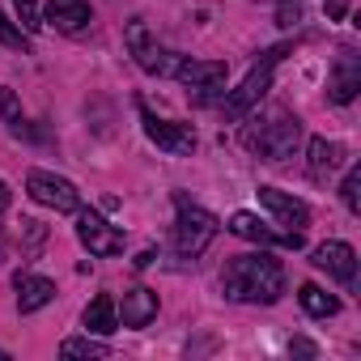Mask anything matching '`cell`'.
<instances>
[{"label":"cell","instance_id":"5bb4252c","mask_svg":"<svg viewBox=\"0 0 361 361\" xmlns=\"http://www.w3.org/2000/svg\"><path fill=\"white\" fill-rule=\"evenodd\" d=\"M43 22L64 30V35H77V30H85L94 22V9H90V0H47Z\"/></svg>","mask_w":361,"mask_h":361},{"label":"cell","instance_id":"f546056e","mask_svg":"<svg viewBox=\"0 0 361 361\" xmlns=\"http://www.w3.org/2000/svg\"><path fill=\"white\" fill-rule=\"evenodd\" d=\"M153 259H157V251H140V255H136V259H132V264H136V268H149V264H153Z\"/></svg>","mask_w":361,"mask_h":361},{"label":"cell","instance_id":"2e32d148","mask_svg":"<svg viewBox=\"0 0 361 361\" xmlns=\"http://www.w3.org/2000/svg\"><path fill=\"white\" fill-rule=\"evenodd\" d=\"M115 314H119L123 327H149L157 319V293L145 289V285H136V289L123 293V302L115 306Z\"/></svg>","mask_w":361,"mask_h":361},{"label":"cell","instance_id":"7a4b0ae2","mask_svg":"<svg viewBox=\"0 0 361 361\" xmlns=\"http://www.w3.org/2000/svg\"><path fill=\"white\" fill-rule=\"evenodd\" d=\"M298 145H302V119L289 115V111H281V106H272L264 115L255 111L243 123V149H251L259 161L281 166V161H289L298 153Z\"/></svg>","mask_w":361,"mask_h":361},{"label":"cell","instance_id":"cb8c5ba5","mask_svg":"<svg viewBox=\"0 0 361 361\" xmlns=\"http://www.w3.org/2000/svg\"><path fill=\"white\" fill-rule=\"evenodd\" d=\"M0 43H5V47H26V30L13 26L5 13H0Z\"/></svg>","mask_w":361,"mask_h":361},{"label":"cell","instance_id":"7c38bea8","mask_svg":"<svg viewBox=\"0 0 361 361\" xmlns=\"http://www.w3.org/2000/svg\"><path fill=\"white\" fill-rule=\"evenodd\" d=\"M259 204H264V209L272 213V221L285 226V230H306V226H310V209H306L298 196L281 192V188H259Z\"/></svg>","mask_w":361,"mask_h":361},{"label":"cell","instance_id":"d4e9b609","mask_svg":"<svg viewBox=\"0 0 361 361\" xmlns=\"http://www.w3.org/2000/svg\"><path fill=\"white\" fill-rule=\"evenodd\" d=\"M276 22L281 26H298L302 22V0H281V5H276Z\"/></svg>","mask_w":361,"mask_h":361},{"label":"cell","instance_id":"6da1fadb","mask_svg":"<svg viewBox=\"0 0 361 361\" xmlns=\"http://www.w3.org/2000/svg\"><path fill=\"white\" fill-rule=\"evenodd\" d=\"M221 289L230 302H247V306H272L285 293V268L272 251H251V255H234L221 272Z\"/></svg>","mask_w":361,"mask_h":361},{"label":"cell","instance_id":"30bf717a","mask_svg":"<svg viewBox=\"0 0 361 361\" xmlns=\"http://www.w3.org/2000/svg\"><path fill=\"white\" fill-rule=\"evenodd\" d=\"M230 234H238V238H247V243H259V247H289V251L302 247V230H272L268 221H259V217L247 213V209L230 217Z\"/></svg>","mask_w":361,"mask_h":361},{"label":"cell","instance_id":"f1b7e54d","mask_svg":"<svg viewBox=\"0 0 361 361\" xmlns=\"http://www.w3.org/2000/svg\"><path fill=\"white\" fill-rule=\"evenodd\" d=\"M289 348H293V353H298V357H314V353H319V348H314V344H310V340H293V344H289Z\"/></svg>","mask_w":361,"mask_h":361},{"label":"cell","instance_id":"5b68a950","mask_svg":"<svg viewBox=\"0 0 361 361\" xmlns=\"http://www.w3.org/2000/svg\"><path fill=\"white\" fill-rule=\"evenodd\" d=\"M123 43H128V51H132V60H136V68L140 73H149V77H174V56L149 35V26L140 22V18H132L128 22V30H123Z\"/></svg>","mask_w":361,"mask_h":361},{"label":"cell","instance_id":"83f0119b","mask_svg":"<svg viewBox=\"0 0 361 361\" xmlns=\"http://www.w3.org/2000/svg\"><path fill=\"white\" fill-rule=\"evenodd\" d=\"M9 204H13V192H9V183H5V178H0V217L9 213Z\"/></svg>","mask_w":361,"mask_h":361},{"label":"cell","instance_id":"9a60e30c","mask_svg":"<svg viewBox=\"0 0 361 361\" xmlns=\"http://www.w3.org/2000/svg\"><path fill=\"white\" fill-rule=\"evenodd\" d=\"M344 145L340 140H327V136H310V145H306V174L314 178V183H323V178L331 174V170H340L344 166Z\"/></svg>","mask_w":361,"mask_h":361},{"label":"cell","instance_id":"7402d4cb","mask_svg":"<svg viewBox=\"0 0 361 361\" xmlns=\"http://www.w3.org/2000/svg\"><path fill=\"white\" fill-rule=\"evenodd\" d=\"M13 9H18V22L26 35H39L43 30V9H39V0H13Z\"/></svg>","mask_w":361,"mask_h":361},{"label":"cell","instance_id":"8fae6325","mask_svg":"<svg viewBox=\"0 0 361 361\" xmlns=\"http://www.w3.org/2000/svg\"><path fill=\"white\" fill-rule=\"evenodd\" d=\"M310 264H314L319 272L336 276L340 285H353V281H357V251H353L348 243H340V238L319 243V247L310 251Z\"/></svg>","mask_w":361,"mask_h":361},{"label":"cell","instance_id":"e0dca14e","mask_svg":"<svg viewBox=\"0 0 361 361\" xmlns=\"http://www.w3.org/2000/svg\"><path fill=\"white\" fill-rule=\"evenodd\" d=\"M13 285H18V310H22V314H35V310H43L47 302H56V281H47V276H26V272H18Z\"/></svg>","mask_w":361,"mask_h":361},{"label":"cell","instance_id":"277c9868","mask_svg":"<svg viewBox=\"0 0 361 361\" xmlns=\"http://www.w3.org/2000/svg\"><path fill=\"white\" fill-rule=\"evenodd\" d=\"M289 51V43H281V47H268L259 60H255V68L247 73V81L234 90V94H226V102H221V115L226 119H243L251 106H259V98L268 94V85H272V68L281 64V56Z\"/></svg>","mask_w":361,"mask_h":361},{"label":"cell","instance_id":"ffe728a7","mask_svg":"<svg viewBox=\"0 0 361 361\" xmlns=\"http://www.w3.org/2000/svg\"><path fill=\"white\" fill-rule=\"evenodd\" d=\"M60 357H111V348L102 340H90V336H73L60 344Z\"/></svg>","mask_w":361,"mask_h":361},{"label":"cell","instance_id":"3957f363","mask_svg":"<svg viewBox=\"0 0 361 361\" xmlns=\"http://www.w3.org/2000/svg\"><path fill=\"white\" fill-rule=\"evenodd\" d=\"M174 209H178V221H174V251L183 255V259H196V255H204V251H209V243L217 238L221 221H217L209 209L192 204L183 192H174Z\"/></svg>","mask_w":361,"mask_h":361},{"label":"cell","instance_id":"4316f807","mask_svg":"<svg viewBox=\"0 0 361 361\" xmlns=\"http://www.w3.org/2000/svg\"><path fill=\"white\" fill-rule=\"evenodd\" d=\"M323 13H327L331 22H344V18H348V0H327Z\"/></svg>","mask_w":361,"mask_h":361},{"label":"cell","instance_id":"9c48e42d","mask_svg":"<svg viewBox=\"0 0 361 361\" xmlns=\"http://www.w3.org/2000/svg\"><path fill=\"white\" fill-rule=\"evenodd\" d=\"M77 238H81V247L90 251V255H119L123 251V230H115L102 213H94V209H81V217H77Z\"/></svg>","mask_w":361,"mask_h":361},{"label":"cell","instance_id":"44dd1931","mask_svg":"<svg viewBox=\"0 0 361 361\" xmlns=\"http://www.w3.org/2000/svg\"><path fill=\"white\" fill-rule=\"evenodd\" d=\"M340 200H344V209H348V213H361V170H357V166H348V174H344V183H340Z\"/></svg>","mask_w":361,"mask_h":361},{"label":"cell","instance_id":"ac0fdd59","mask_svg":"<svg viewBox=\"0 0 361 361\" xmlns=\"http://www.w3.org/2000/svg\"><path fill=\"white\" fill-rule=\"evenodd\" d=\"M81 323H85V331L90 336H111V331H119V314H115V298L111 293H98L90 306H85V314H81Z\"/></svg>","mask_w":361,"mask_h":361},{"label":"cell","instance_id":"4fadbf2b","mask_svg":"<svg viewBox=\"0 0 361 361\" xmlns=\"http://www.w3.org/2000/svg\"><path fill=\"white\" fill-rule=\"evenodd\" d=\"M357 90H361V60H357V51H340L336 56V64H331V81H327V94H331V102L336 106H348L353 98H357Z\"/></svg>","mask_w":361,"mask_h":361},{"label":"cell","instance_id":"603a6c76","mask_svg":"<svg viewBox=\"0 0 361 361\" xmlns=\"http://www.w3.org/2000/svg\"><path fill=\"white\" fill-rule=\"evenodd\" d=\"M0 119L9 123V132H22V102L13 90H0Z\"/></svg>","mask_w":361,"mask_h":361},{"label":"cell","instance_id":"ba28073f","mask_svg":"<svg viewBox=\"0 0 361 361\" xmlns=\"http://www.w3.org/2000/svg\"><path fill=\"white\" fill-rule=\"evenodd\" d=\"M174 77L183 81L188 90H196V102H213V90L226 85L230 64L226 60H178L174 64Z\"/></svg>","mask_w":361,"mask_h":361},{"label":"cell","instance_id":"d6986e66","mask_svg":"<svg viewBox=\"0 0 361 361\" xmlns=\"http://www.w3.org/2000/svg\"><path fill=\"white\" fill-rule=\"evenodd\" d=\"M298 302H302V310L314 314V319H331V314L340 310V298L327 293V289H319V285H310V281L298 289Z\"/></svg>","mask_w":361,"mask_h":361},{"label":"cell","instance_id":"52a82bcc","mask_svg":"<svg viewBox=\"0 0 361 361\" xmlns=\"http://www.w3.org/2000/svg\"><path fill=\"white\" fill-rule=\"evenodd\" d=\"M26 192H30V200H39L43 209L81 213V192L68 183V178L51 174V170H30V174H26Z\"/></svg>","mask_w":361,"mask_h":361},{"label":"cell","instance_id":"8992f818","mask_svg":"<svg viewBox=\"0 0 361 361\" xmlns=\"http://www.w3.org/2000/svg\"><path fill=\"white\" fill-rule=\"evenodd\" d=\"M136 111H140L145 136H149L161 153H170V157H188V153H196L200 136H196V128H192V123H170V119H157L145 102H136Z\"/></svg>","mask_w":361,"mask_h":361},{"label":"cell","instance_id":"484cf974","mask_svg":"<svg viewBox=\"0 0 361 361\" xmlns=\"http://www.w3.org/2000/svg\"><path fill=\"white\" fill-rule=\"evenodd\" d=\"M22 238H26V251H39V243L47 238V230H43L39 221H30V217H22Z\"/></svg>","mask_w":361,"mask_h":361}]
</instances>
